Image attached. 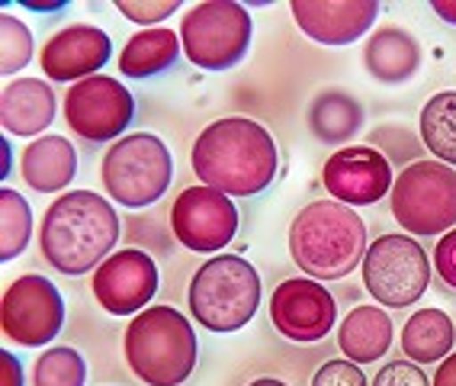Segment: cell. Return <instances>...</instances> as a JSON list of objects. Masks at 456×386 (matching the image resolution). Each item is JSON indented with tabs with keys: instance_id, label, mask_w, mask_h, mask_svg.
I'll return each mask as SVG.
<instances>
[{
	"instance_id": "1",
	"label": "cell",
	"mask_w": 456,
	"mask_h": 386,
	"mask_svg": "<svg viewBox=\"0 0 456 386\" xmlns=\"http://www.w3.org/2000/svg\"><path fill=\"white\" fill-rule=\"evenodd\" d=\"M196 177L225 197H257L273 184L280 168L277 142L248 116H225L206 126L190 155Z\"/></svg>"
},
{
	"instance_id": "2",
	"label": "cell",
	"mask_w": 456,
	"mask_h": 386,
	"mask_svg": "<svg viewBox=\"0 0 456 386\" xmlns=\"http://www.w3.org/2000/svg\"><path fill=\"white\" fill-rule=\"evenodd\" d=\"M123 235L116 206L94 190H68L45 209L39 251L58 274L81 277L113 255Z\"/></svg>"
},
{
	"instance_id": "3",
	"label": "cell",
	"mask_w": 456,
	"mask_h": 386,
	"mask_svg": "<svg viewBox=\"0 0 456 386\" xmlns=\"http://www.w3.org/2000/svg\"><path fill=\"white\" fill-rule=\"evenodd\" d=\"M289 258L312 280H341L367 258V222L354 206L315 200L289 226Z\"/></svg>"
},
{
	"instance_id": "4",
	"label": "cell",
	"mask_w": 456,
	"mask_h": 386,
	"mask_svg": "<svg viewBox=\"0 0 456 386\" xmlns=\"http://www.w3.org/2000/svg\"><path fill=\"white\" fill-rule=\"evenodd\" d=\"M123 351L129 370L145 386H180L200 361L193 325L174 306H148L132 316Z\"/></svg>"
},
{
	"instance_id": "5",
	"label": "cell",
	"mask_w": 456,
	"mask_h": 386,
	"mask_svg": "<svg viewBox=\"0 0 456 386\" xmlns=\"http://www.w3.org/2000/svg\"><path fill=\"white\" fill-rule=\"evenodd\" d=\"M187 303L203 329L219 335L245 329L261 306V274L248 258H209L190 280Z\"/></svg>"
},
{
	"instance_id": "6",
	"label": "cell",
	"mask_w": 456,
	"mask_h": 386,
	"mask_svg": "<svg viewBox=\"0 0 456 386\" xmlns=\"http://www.w3.org/2000/svg\"><path fill=\"white\" fill-rule=\"evenodd\" d=\"M100 181L110 200L126 209H145L167 193L174 181V158L158 136L132 132L106 148Z\"/></svg>"
},
{
	"instance_id": "7",
	"label": "cell",
	"mask_w": 456,
	"mask_h": 386,
	"mask_svg": "<svg viewBox=\"0 0 456 386\" xmlns=\"http://www.w3.org/2000/svg\"><path fill=\"white\" fill-rule=\"evenodd\" d=\"M251 39V13L235 0H203L180 20L183 55L203 71H228L245 62Z\"/></svg>"
},
{
	"instance_id": "8",
	"label": "cell",
	"mask_w": 456,
	"mask_h": 386,
	"mask_svg": "<svg viewBox=\"0 0 456 386\" xmlns=\"http://www.w3.org/2000/svg\"><path fill=\"white\" fill-rule=\"evenodd\" d=\"M389 206L402 232H450L456 226V171L444 161H411L392 184Z\"/></svg>"
},
{
	"instance_id": "9",
	"label": "cell",
	"mask_w": 456,
	"mask_h": 386,
	"mask_svg": "<svg viewBox=\"0 0 456 386\" xmlns=\"http://www.w3.org/2000/svg\"><path fill=\"white\" fill-rule=\"evenodd\" d=\"M431 267L428 251L411 235H379L360 264L367 293L389 309L415 306L428 293Z\"/></svg>"
},
{
	"instance_id": "10",
	"label": "cell",
	"mask_w": 456,
	"mask_h": 386,
	"mask_svg": "<svg viewBox=\"0 0 456 386\" xmlns=\"http://www.w3.org/2000/svg\"><path fill=\"white\" fill-rule=\"evenodd\" d=\"M65 325V300L58 287L42 274H23L10 280L0 303L4 338L23 348H45Z\"/></svg>"
},
{
	"instance_id": "11",
	"label": "cell",
	"mask_w": 456,
	"mask_h": 386,
	"mask_svg": "<svg viewBox=\"0 0 456 386\" xmlns=\"http://www.w3.org/2000/svg\"><path fill=\"white\" fill-rule=\"evenodd\" d=\"M135 116V100L119 78L94 74L65 94V123L87 142H119Z\"/></svg>"
},
{
	"instance_id": "12",
	"label": "cell",
	"mask_w": 456,
	"mask_h": 386,
	"mask_svg": "<svg viewBox=\"0 0 456 386\" xmlns=\"http://www.w3.org/2000/svg\"><path fill=\"white\" fill-rule=\"evenodd\" d=\"M174 239L196 255H222V248L235 239L238 209L232 197L216 187H187L171 206Z\"/></svg>"
},
{
	"instance_id": "13",
	"label": "cell",
	"mask_w": 456,
	"mask_h": 386,
	"mask_svg": "<svg viewBox=\"0 0 456 386\" xmlns=\"http://www.w3.org/2000/svg\"><path fill=\"white\" fill-rule=\"evenodd\" d=\"M270 322L289 341L312 345L322 341L338 322V306L334 296L312 277H289L277 283L270 296Z\"/></svg>"
},
{
	"instance_id": "14",
	"label": "cell",
	"mask_w": 456,
	"mask_h": 386,
	"mask_svg": "<svg viewBox=\"0 0 456 386\" xmlns=\"http://www.w3.org/2000/svg\"><path fill=\"white\" fill-rule=\"evenodd\" d=\"M94 300L110 316H139L158 293V264L139 248L113 251L94 271Z\"/></svg>"
},
{
	"instance_id": "15",
	"label": "cell",
	"mask_w": 456,
	"mask_h": 386,
	"mask_svg": "<svg viewBox=\"0 0 456 386\" xmlns=\"http://www.w3.org/2000/svg\"><path fill=\"white\" fill-rule=\"evenodd\" d=\"M322 184L331 200L344 206H370L392 193V165L383 152L370 145L338 148L322 168Z\"/></svg>"
},
{
	"instance_id": "16",
	"label": "cell",
	"mask_w": 456,
	"mask_h": 386,
	"mask_svg": "<svg viewBox=\"0 0 456 386\" xmlns=\"http://www.w3.org/2000/svg\"><path fill=\"white\" fill-rule=\"evenodd\" d=\"M113 58V39L100 26L71 23L61 26L39 52L42 74L58 84H77L100 74V68Z\"/></svg>"
},
{
	"instance_id": "17",
	"label": "cell",
	"mask_w": 456,
	"mask_h": 386,
	"mask_svg": "<svg viewBox=\"0 0 456 386\" xmlns=\"http://www.w3.org/2000/svg\"><path fill=\"white\" fill-rule=\"evenodd\" d=\"M296 26L322 45H351L379 17L376 0H293L289 4Z\"/></svg>"
},
{
	"instance_id": "18",
	"label": "cell",
	"mask_w": 456,
	"mask_h": 386,
	"mask_svg": "<svg viewBox=\"0 0 456 386\" xmlns=\"http://www.w3.org/2000/svg\"><path fill=\"white\" fill-rule=\"evenodd\" d=\"M55 91L49 81L42 78H17L13 84L4 87L0 97V126L10 136H42L55 119Z\"/></svg>"
},
{
	"instance_id": "19",
	"label": "cell",
	"mask_w": 456,
	"mask_h": 386,
	"mask_svg": "<svg viewBox=\"0 0 456 386\" xmlns=\"http://www.w3.org/2000/svg\"><path fill=\"white\" fill-rule=\"evenodd\" d=\"M363 68L379 84H405L421 68V45L402 26H379L363 45Z\"/></svg>"
},
{
	"instance_id": "20",
	"label": "cell",
	"mask_w": 456,
	"mask_h": 386,
	"mask_svg": "<svg viewBox=\"0 0 456 386\" xmlns=\"http://www.w3.org/2000/svg\"><path fill=\"white\" fill-rule=\"evenodd\" d=\"M20 174L36 193H58L77 174V148L65 136H39L26 145Z\"/></svg>"
},
{
	"instance_id": "21",
	"label": "cell",
	"mask_w": 456,
	"mask_h": 386,
	"mask_svg": "<svg viewBox=\"0 0 456 386\" xmlns=\"http://www.w3.org/2000/svg\"><path fill=\"white\" fill-rule=\"evenodd\" d=\"M180 52H183L180 33H174L171 26L142 29L119 52V74L123 78H135V81L155 78V74H164L167 68H174Z\"/></svg>"
},
{
	"instance_id": "22",
	"label": "cell",
	"mask_w": 456,
	"mask_h": 386,
	"mask_svg": "<svg viewBox=\"0 0 456 386\" xmlns=\"http://www.w3.org/2000/svg\"><path fill=\"white\" fill-rule=\"evenodd\" d=\"M338 345L354 364H376L392 345V319L386 309L357 306L338 329Z\"/></svg>"
},
{
	"instance_id": "23",
	"label": "cell",
	"mask_w": 456,
	"mask_h": 386,
	"mask_svg": "<svg viewBox=\"0 0 456 386\" xmlns=\"http://www.w3.org/2000/svg\"><path fill=\"white\" fill-rule=\"evenodd\" d=\"M309 129L325 145H344L363 129V107L354 94L341 87H328L309 103Z\"/></svg>"
},
{
	"instance_id": "24",
	"label": "cell",
	"mask_w": 456,
	"mask_h": 386,
	"mask_svg": "<svg viewBox=\"0 0 456 386\" xmlns=\"http://www.w3.org/2000/svg\"><path fill=\"white\" fill-rule=\"evenodd\" d=\"M456 325L444 309H415L402 325V351L408 361L434 364L453 354Z\"/></svg>"
},
{
	"instance_id": "25",
	"label": "cell",
	"mask_w": 456,
	"mask_h": 386,
	"mask_svg": "<svg viewBox=\"0 0 456 386\" xmlns=\"http://www.w3.org/2000/svg\"><path fill=\"white\" fill-rule=\"evenodd\" d=\"M418 129H421L424 148L437 155V161L456 168V91L434 94L421 107Z\"/></svg>"
},
{
	"instance_id": "26",
	"label": "cell",
	"mask_w": 456,
	"mask_h": 386,
	"mask_svg": "<svg viewBox=\"0 0 456 386\" xmlns=\"http://www.w3.org/2000/svg\"><path fill=\"white\" fill-rule=\"evenodd\" d=\"M33 239V209L13 187L0 190V261L20 258Z\"/></svg>"
},
{
	"instance_id": "27",
	"label": "cell",
	"mask_w": 456,
	"mask_h": 386,
	"mask_svg": "<svg viewBox=\"0 0 456 386\" xmlns=\"http://www.w3.org/2000/svg\"><path fill=\"white\" fill-rule=\"evenodd\" d=\"M36 386H84L87 383V364L74 348L58 345L45 348L33 367Z\"/></svg>"
},
{
	"instance_id": "28",
	"label": "cell",
	"mask_w": 456,
	"mask_h": 386,
	"mask_svg": "<svg viewBox=\"0 0 456 386\" xmlns=\"http://www.w3.org/2000/svg\"><path fill=\"white\" fill-rule=\"evenodd\" d=\"M33 33L23 20H17L13 13H4L0 17V74L10 78V74L23 71L29 62H33Z\"/></svg>"
},
{
	"instance_id": "29",
	"label": "cell",
	"mask_w": 456,
	"mask_h": 386,
	"mask_svg": "<svg viewBox=\"0 0 456 386\" xmlns=\"http://www.w3.org/2000/svg\"><path fill=\"white\" fill-rule=\"evenodd\" d=\"M116 10L135 26H148L155 29L167 17H174L180 10V0H116Z\"/></svg>"
},
{
	"instance_id": "30",
	"label": "cell",
	"mask_w": 456,
	"mask_h": 386,
	"mask_svg": "<svg viewBox=\"0 0 456 386\" xmlns=\"http://www.w3.org/2000/svg\"><path fill=\"white\" fill-rule=\"evenodd\" d=\"M312 386H370L360 364L354 361H325V367H318V374L312 377Z\"/></svg>"
},
{
	"instance_id": "31",
	"label": "cell",
	"mask_w": 456,
	"mask_h": 386,
	"mask_svg": "<svg viewBox=\"0 0 456 386\" xmlns=\"http://www.w3.org/2000/svg\"><path fill=\"white\" fill-rule=\"evenodd\" d=\"M373 386H431L428 374L415 361H389L376 370Z\"/></svg>"
},
{
	"instance_id": "32",
	"label": "cell",
	"mask_w": 456,
	"mask_h": 386,
	"mask_svg": "<svg viewBox=\"0 0 456 386\" xmlns=\"http://www.w3.org/2000/svg\"><path fill=\"white\" fill-rule=\"evenodd\" d=\"M434 271L440 274L447 287L456 290V229L440 235L437 248H434Z\"/></svg>"
},
{
	"instance_id": "33",
	"label": "cell",
	"mask_w": 456,
	"mask_h": 386,
	"mask_svg": "<svg viewBox=\"0 0 456 386\" xmlns=\"http://www.w3.org/2000/svg\"><path fill=\"white\" fill-rule=\"evenodd\" d=\"M0 386H23V364L13 351H0Z\"/></svg>"
},
{
	"instance_id": "34",
	"label": "cell",
	"mask_w": 456,
	"mask_h": 386,
	"mask_svg": "<svg viewBox=\"0 0 456 386\" xmlns=\"http://www.w3.org/2000/svg\"><path fill=\"white\" fill-rule=\"evenodd\" d=\"M431 386H456V351L447 354V357L437 364V374H434Z\"/></svg>"
},
{
	"instance_id": "35",
	"label": "cell",
	"mask_w": 456,
	"mask_h": 386,
	"mask_svg": "<svg viewBox=\"0 0 456 386\" xmlns=\"http://www.w3.org/2000/svg\"><path fill=\"white\" fill-rule=\"evenodd\" d=\"M431 10L444 23L456 26V0H431Z\"/></svg>"
},
{
	"instance_id": "36",
	"label": "cell",
	"mask_w": 456,
	"mask_h": 386,
	"mask_svg": "<svg viewBox=\"0 0 456 386\" xmlns=\"http://www.w3.org/2000/svg\"><path fill=\"white\" fill-rule=\"evenodd\" d=\"M0 152H4V171H0V181H7L10 171H13V145H10V139L0 142Z\"/></svg>"
},
{
	"instance_id": "37",
	"label": "cell",
	"mask_w": 456,
	"mask_h": 386,
	"mask_svg": "<svg viewBox=\"0 0 456 386\" xmlns=\"http://www.w3.org/2000/svg\"><path fill=\"white\" fill-rule=\"evenodd\" d=\"M23 7H29V10H58V7H65V0H58V4H36V0H23Z\"/></svg>"
},
{
	"instance_id": "38",
	"label": "cell",
	"mask_w": 456,
	"mask_h": 386,
	"mask_svg": "<svg viewBox=\"0 0 456 386\" xmlns=\"http://www.w3.org/2000/svg\"><path fill=\"white\" fill-rule=\"evenodd\" d=\"M248 386H286L283 380H273V377H261V380H254V383Z\"/></svg>"
}]
</instances>
